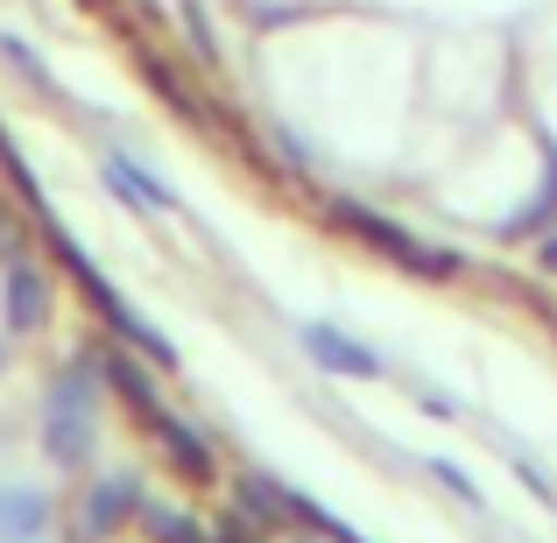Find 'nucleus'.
Wrapping results in <instances>:
<instances>
[{
  "label": "nucleus",
  "mask_w": 557,
  "mask_h": 543,
  "mask_svg": "<svg viewBox=\"0 0 557 543\" xmlns=\"http://www.w3.org/2000/svg\"><path fill=\"white\" fill-rule=\"evenodd\" d=\"M36 437H42V459H50L57 473H85V466H92V445H99V360L92 354L64 360L42 381Z\"/></svg>",
  "instance_id": "nucleus-1"
},
{
  "label": "nucleus",
  "mask_w": 557,
  "mask_h": 543,
  "mask_svg": "<svg viewBox=\"0 0 557 543\" xmlns=\"http://www.w3.org/2000/svg\"><path fill=\"white\" fill-rule=\"evenodd\" d=\"M135 516H141V480H135V473H99L92 488H85L78 536H85V543H99V536L121 530V522H135Z\"/></svg>",
  "instance_id": "nucleus-2"
},
{
  "label": "nucleus",
  "mask_w": 557,
  "mask_h": 543,
  "mask_svg": "<svg viewBox=\"0 0 557 543\" xmlns=\"http://www.w3.org/2000/svg\"><path fill=\"white\" fill-rule=\"evenodd\" d=\"M42 318H50V275L36 269V261H8V275H0V325L8 332H42Z\"/></svg>",
  "instance_id": "nucleus-3"
},
{
  "label": "nucleus",
  "mask_w": 557,
  "mask_h": 543,
  "mask_svg": "<svg viewBox=\"0 0 557 543\" xmlns=\"http://www.w3.org/2000/svg\"><path fill=\"white\" fill-rule=\"evenodd\" d=\"M50 494L22 488V480H0V543H42L50 536Z\"/></svg>",
  "instance_id": "nucleus-4"
},
{
  "label": "nucleus",
  "mask_w": 557,
  "mask_h": 543,
  "mask_svg": "<svg viewBox=\"0 0 557 543\" xmlns=\"http://www.w3.org/2000/svg\"><path fill=\"white\" fill-rule=\"evenodd\" d=\"M107 184H113V198H127V205H149V212H170V190L156 184L141 163H127V156H113V163H107Z\"/></svg>",
  "instance_id": "nucleus-5"
},
{
  "label": "nucleus",
  "mask_w": 557,
  "mask_h": 543,
  "mask_svg": "<svg viewBox=\"0 0 557 543\" xmlns=\"http://www.w3.org/2000/svg\"><path fill=\"white\" fill-rule=\"evenodd\" d=\"M0 64H8L14 78H28V85H42V92H50V71H42V57L28 50V42L14 36V28H0Z\"/></svg>",
  "instance_id": "nucleus-6"
}]
</instances>
